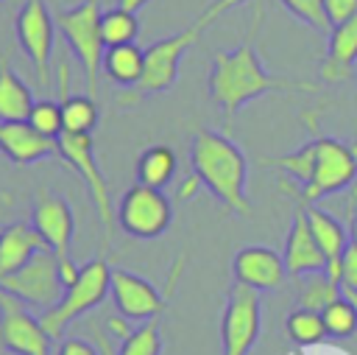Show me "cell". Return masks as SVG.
Wrapping results in <instances>:
<instances>
[{
  "instance_id": "16",
  "label": "cell",
  "mask_w": 357,
  "mask_h": 355,
  "mask_svg": "<svg viewBox=\"0 0 357 355\" xmlns=\"http://www.w3.org/2000/svg\"><path fill=\"white\" fill-rule=\"evenodd\" d=\"M284 260L271 246H243L231 260V277L254 291H273L284 280Z\"/></svg>"
},
{
  "instance_id": "30",
  "label": "cell",
  "mask_w": 357,
  "mask_h": 355,
  "mask_svg": "<svg viewBox=\"0 0 357 355\" xmlns=\"http://www.w3.org/2000/svg\"><path fill=\"white\" fill-rule=\"evenodd\" d=\"M321 319L326 327V338H349L357 333V310L343 294L321 310Z\"/></svg>"
},
{
  "instance_id": "27",
  "label": "cell",
  "mask_w": 357,
  "mask_h": 355,
  "mask_svg": "<svg viewBox=\"0 0 357 355\" xmlns=\"http://www.w3.org/2000/svg\"><path fill=\"white\" fill-rule=\"evenodd\" d=\"M262 165H273V168L284 171L298 187H304L312 179V171H315V137L310 143H304L301 148L284 154V157H265Z\"/></svg>"
},
{
  "instance_id": "6",
  "label": "cell",
  "mask_w": 357,
  "mask_h": 355,
  "mask_svg": "<svg viewBox=\"0 0 357 355\" xmlns=\"http://www.w3.org/2000/svg\"><path fill=\"white\" fill-rule=\"evenodd\" d=\"M109 280H112V268H109V263L103 257H95L86 266H81L78 282L64 288L61 299L39 316L42 327L47 330V335L56 341L78 316H84L86 310L100 305L106 299V294H109Z\"/></svg>"
},
{
  "instance_id": "23",
  "label": "cell",
  "mask_w": 357,
  "mask_h": 355,
  "mask_svg": "<svg viewBox=\"0 0 357 355\" xmlns=\"http://www.w3.org/2000/svg\"><path fill=\"white\" fill-rule=\"evenodd\" d=\"M142 70H145V48L139 45H114V48H106L103 53V73L120 84V87H134L139 78H142Z\"/></svg>"
},
{
  "instance_id": "33",
  "label": "cell",
  "mask_w": 357,
  "mask_h": 355,
  "mask_svg": "<svg viewBox=\"0 0 357 355\" xmlns=\"http://www.w3.org/2000/svg\"><path fill=\"white\" fill-rule=\"evenodd\" d=\"M321 3H324V14L329 20V28L332 25H340L349 17L357 14V0H321Z\"/></svg>"
},
{
  "instance_id": "42",
  "label": "cell",
  "mask_w": 357,
  "mask_h": 355,
  "mask_svg": "<svg viewBox=\"0 0 357 355\" xmlns=\"http://www.w3.org/2000/svg\"><path fill=\"white\" fill-rule=\"evenodd\" d=\"M0 3H6V0H0Z\"/></svg>"
},
{
  "instance_id": "13",
  "label": "cell",
  "mask_w": 357,
  "mask_h": 355,
  "mask_svg": "<svg viewBox=\"0 0 357 355\" xmlns=\"http://www.w3.org/2000/svg\"><path fill=\"white\" fill-rule=\"evenodd\" d=\"M31 226L36 229V235L45 240V246L56 257L73 254L70 249H73V235H75V215L64 196L47 187H39L33 196V207H31Z\"/></svg>"
},
{
  "instance_id": "39",
  "label": "cell",
  "mask_w": 357,
  "mask_h": 355,
  "mask_svg": "<svg viewBox=\"0 0 357 355\" xmlns=\"http://www.w3.org/2000/svg\"><path fill=\"white\" fill-rule=\"evenodd\" d=\"M106 327H109V330H112L114 335H120V338H126V335L131 333V330L126 327V321H123V316H112V319L106 321Z\"/></svg>"
},
{
  "instance_id": "7",
  "label": "cell",
  "mask_w": 357,
  "mask_h": 355,
  "mask_svg": "<svg viewBox=\"0 0 357 355\" xmlns=\"http://www.w3.org/2000/svg\"><path fill=\"white\" fill-rule=\"evenodd\" d=\"M173 221V204L159 187L134 184L128 187L120 201L114 204V224L139 240H153L170 229Z\"/></svg>"
},
{
  "instance_id": "22",
  "label": "cell",
  "mask_w": 357,
  "mask_h": 355,
  "mask_svg": "<svg viewBox=\"0 0 357 355\" xmlns=\"http://www.w3.org/2000/svg\"><path fill=\"white\" fill-rule=\"evenodd\" d=\"M33 106L31 87L11 70L8 56L0 53V123L25 120Z\"/></svg>"
},
{
  "instance_id": "26",
  "label": "cell",
  "mask_w": 357,
  "mask_h": 355,
  "mask_svg": "<svg viewBox=\"0 0 357 355\" xmlns=\"http://www.w3.org/2000/svg\"><path fill=\"white\" fill-rule=\"evenodd\" d=\"M298 280H301V285H298V307L321 313L326 305H332L340 296V282H335L326 271H315V274H307V277H298Z\"/></svg>"
},
{
  "instance_id": "36",
  "label": "cell",
  "mask_w": 357,
  "mask_h": 355,
  "mask_svg": "<svg viewBox=\"0 0 357 355\" xmlns=\"http://www.w3.org/2000/svg\"><path fill=\"white\" fill-rule=\"evenodd\" d=\"M78 277H81V266L73 260V254L59 257V282H61V288L75 285V282H78Z\"/></svg>"
},
{
  "instance_id": "28",
  "label": "cell",
  "mask_w": 357,
  "mask_h": 355,
  "mask_svg": "<svg viewBox=\"0 0 357 355\" xmlns=\"http://www.w3.org/2000/svg\"><path fill=\"white\" fill-rule=\"evenodd\" d=\"M284 330H287L290 341H293V344H298V347L321 344V341L326 338V327H324L321 313L307 310V307H296V310L287 316Z\"/></svg>"
},
{
  "instance_id": "25",
  "label": "cell",
  "mask_w": 357,
  "mask_h": 355,
  "mask_svg": "<svg viewBox=\"0 0 357 355\" xmlns=\"http://www.w3.org/2000/svg\"><path fill=\"white\" fill-rule=\"evenodd\" d=\"M139 34V20H137V11H128L123 6H114V8H106L100 14V39L106 48H114V45H131Z\"/></svg>"
},
{
  "instance_id": "29",
  "label": "cell",
  "mask_w": 357,
  "mask_h": 355,
  "mask_svg": "<svg viewBox=\"0 0 357 355\" xmlns=\"http://www.w3.org/2000/svg\"><path fill=\"white\" fill-rule=\"evenodd\" d=\"M162 352V330H159V319H148L142 321L137 330H131L120 347L114 349V355H159Z\"/></svg>"
},
{
  "instance_id": "21",
  "label": "cell",
  "mask_w": 357,
  "mask_h": 355,
  "mask_svg": "<svg viewBox=\"0 0 357 355\" xmlns=\"http://www.w3.org/2000/svg\"><path fill=\"white\" fill-rule=\"evenodd\" d=\"M67 78H70V67L67 61H61L59 67V84H61V120H64V131L70 134H92V129L98 126V103L92 95H70L67 92Z\"/></svg>"
},
{
  "instance_id": "14",
  "label": "cell",
  "mask_w": 357,
  "mask_h": 355,
  "mask_svg": "<svg viewBox=\"0 0 357 355\" xmlns=\"http://www.w3.org/2000/svg\"><path fill=\"white\" fill-rule=\"evenodd\" d=\"M109 294H112L120 316L134 319V321L159 319V313H165V307H167V299L162 296V291L153 282H148L145 277L126 271V268H112Z\"/></svg>"
},
{
  "instance_id": "2",
  "label": "cell",
  "mask_w": 357,
  "mask_h": 355,
  "mask_svg": "<svg viewBox=\"0 0 357 355\" xmlns=\"http://www.w3.org/2000/svg\"><path fill=\"white\" fill-rule=\"evenodd\" d=\"M190 165L201 184L234 215H251V201L245 196L248 162L243 148L226 137V131L195 129L190 140Z\"/></svg>"
},
{
  "instance_id": "37",
  "label": "cell",
  "mask_w": 357,
  "mask_h": 355,
  "mask_svg": "<svg viewBox=\"0 0 357 355\" xmlns=\"http://www.w3.org/2000/svg\"><path fill=\"white\" fill-rule=\"evenodd\" d=\"M346 221H349V232H351V240L357 243V184H351V193H349Z\"/></svg>"
},
{
  "instance_id": "41",
  "label": "cell",
  "mask_w": 357,
  "mask_h": 355,
  "mask_svg": "<svg viewBox=\"0 0 357 355\" xmlns=\"http://www.w3.org/2000/svg\"><path fill=\"white\" fill-rule=\"evenodd\" d=\"M340 294H343V296H346V299L354 305V310H357V291H354V288H346V285H340Z\"/></svg>"
},
{
  "instance_id": "35",
  "label": "cell",
  "mask_w": 357,
  "mask_h": 355,
  "mask_svg": "<svg viewBox=\"0 0 357 355\" xmlns=\"http://www.w3.org/2000/svg\"><path fill=\"white\" fill-rule=\"evenodd\" d=\"M56 355H100V352H98V347H92L84 338H64V341H59Z\"/></svg>"
},
{
  "instance_id": "31",
  "label": "cell",
  "mask_w": 357,
  "mask_h": 355,
  "mask_svg": "<svg viewBox=\"0 0 357 355\" xmlns=\"http://www.w3.org/2000/svg\"><path fill=\"white\" fill-rule=\"evenodd\" d=\"M25 120L39 134H47V137H61L64 134V120H61V103L59 101H50V98L33 101V106H31Z\"/></svg>"
},
{
  "instance_id": "11",
  "label": "cell",
  "mask_w": 357,
  "mask_h": 355,
  "mask_svg": "<svg viewBox=\"0 0 357 355\" xmlns=\"http://www.w3.org/2000/svg\"><path fill=\"white\" fill-rule=\"evenodd\" d=\"M0 291L17 296L22 305L47 310L53 307L64 288L59 282V257L50 249H39L25 266H20L17 271L6 274L0 280Z\"/></svg>"
},
{
  "instance_id": "40",
  "label": "cell",
  "mask_w": 357,
  "mask_h": 355,
  "mask_svg": "<svg viewBox=\"0 0 357 355\" xmlns=\"http://www.w3.org/2000/svg\"><path fill=\"white\" fill-rule=\"evenodd\" d=\"M148 0H120L117 6H123V8H128V11H137V8H142Z\"/></svg>"
},
{
  "instance_id": "9",
  "label": "cell",
  "mask_w": 357,
  "mask_h": 355,
  "mask_svg": "<svg viewBox=\"0 0 357 355\" xmlns=\"http://www.w3.org/2000/svg\"><path fill=\"white\" fill-rule=\"evenodd\" d=\"M59 148H61V162L70 165L86 184L92 201H95V210H98V218H100V229H103V243L109 246L112 243V232H114V204H112V196H109V184H106V176L98 165V157H95V140L92 134H70L64 131L59 137Z\"/></svg>"
},
{
  "instance_id": "20",
  "label": "cell",
  "mask_w": 357,
  "mask_h": 355,
  "mask_svg": "<svg viewBox=\"0 0 357 355\" xmlns=\"http://www.w3.org/2000/svg\"><path fill=\"white\" fill-rule=\"evenodd\" d=\"M39 249H47L31 224H8L0 229V280L25 266Z\"/></svg>"
},
{
  "instance_id": "32",
  "label": "cell",
  "mask_w": 357,
  "mask_h": 355,
  "mask_svg": "<svg viewBox=\"0 0 357 355\" xmlns=\"http://www.w3.org/2000/svg\"><path fill=\"white\" fill-rule=\"evenodd\" d=\"M298 22H304V25H310V28H315V31H329V20H326V14H324V3L321 0H279Z\"/></svg>"
},
{
  "instance_id": "4",
  "label": "cell",
  "mask_w": 357,
  "mask_h": 355,
  "mask_svg": "<svg viewBox=\"0 0 357 355\" xmlns=\"http://www.w3.org/2000/svg\"><path fill=\"white\" fill-rule=\"evenodd\" d=\"M100 0H81L78 6L59 8L53 14L56 28L67 39L73 56L78 59L84 78H86V95H98V73L103 67L106 45L100 39Z\"/></svg>"
},
{
  "instance_id": "8",
  "label": "cell",
  "mask_w": 357,
  "mask_h": 355,
  "mask_svg": "<svg viewBox=\"0 0 357 355\" xmlns=\"http://www.w3.org/2000/svg\"><path fill=\"white\" fill-rule=\"evenodd\" d=\"M14 36L20 50L28 56L36 87L47 89L53 78V36H56V20L45 0H25L14 17Z\"/></svg>"
},
{
  "instance_id": "15",
  "label": "cell",
  "mask_w": 357,
  "mask_h": 355,
  "mask_svg": "<svg viewBox=\"0 0 357 355\" xmlns=\"http://www.w3.org/2000/svg\"><path fill=\"white\" fill-rule=\"evenodd\" d=\"M0 151L14 165H33L42 159H59L61 162L59 137L39 134L28 120L0 123Z\"/></svg>"
},
{
  "instance_id": "34",
  "label": "cell",
  "mask_w": 357,
  "mask_h": 355,
  "mask_svg": "<svg viewBox=\"0 0 357 355\" xmlns=\"http://www.w3.org/2000/svg\"><path fill=\"white\" fill-rule=\"evenodd\" d=\"M340 285L357 291V243L349 240L343 257H340Z\"/></svg>"
},
{
  "instance_id": "5",
  "label": "cell",
  "mask_w": 357,
  "mask_h": 355,
  "mask_svg": "<svg viewBox=\"0 0 357 355\" xmlns=\"http://www.w3.org/2000/svg\"><path fill=\"white\" fill-rule=\"evenodd\" d=\"M357 179V159L351 154V145L326 137V134H315V171L312 179L304 187H290L287 182L279 184L282 193H290L293 198L304 201V204H315L318 198L337 193L349 184H354Z\"/></svg>"
},
{
  "instance_id": "24",
  "label": "cell",
  "mask_w": 357,
  "mask_h": 355,
  "mask_svg": "<svg viewBox=\"0 0 357 355\" xmlns=\"http://www.w3.org/2000/svg\"><path fill=\"white\" fill-rule=\"evenodd\" d=\"M176 173V151L170 145H148L137 159V182L148 187H165Z\"/></svg>"
},
{
  "instance_id": "12",
  "label": "cell",
  "mask_w": 357,
  "mask_h": 355,
  "mask_svg": "<svg viewBox=\"0 0 357 355\" xmlns=\"http://www.w3.org/2000/svg\"><path fill=\"white\" fill-rule=\"evenodd\" d=\"M0 355H53V338L22 302L0 291Z\"/></svg>"
},
{
  "instance_id": "3",
  "label": "cell",
  "mask_w": 357,
  "mask_h": 355,
  "mask_svg": "<svg viewBox=\"0 0 357 355\" xmlns=\"http://www.w3.org/2000/svg\"><path fill=\"white\" fill-rule=\"evenodd\" d=\"M240 3H243V0H212L209 6H204V11H201L187 28H181L178 34H173V36H167V39H159V42H153L151 48H145V70H142V78H139L134 87L123 89V92L114 98V103L131 109V106H137L139 101H145V98H151V95H156V92L170 89L173 81H176V75H178V61H181V56L201 39V34H204L209 25H215L229 8L240 6Z\"/></svg>"
},
{
  "instance_id": "19",
  "label": "cell",
  "mask_w": 357,
  "mask_h": 355,
  "mask_svg": "<svg viewBox=\"0 0 357 355\" xmlns=\"http://www.w3.org/2000/svg\"><path fill=\"white\" fill-rule=\"evenodd\" d=\"M304 210H307V221H310L312 238L321 246V252L326 254V274L335 282H340V257H343V252L349 246L346 229L332 212H326L318 204H304Z\"/></svg>"
},
{
  "instance_id": "10",
  "label": "cell",
  "mask_w": 357,
  "mask_h": 355,
  "mask_svg": "<svg viewBox=\"0 0 357 355\" xmlns=\"http://www.w3.org/2000/svg\"><path fill=\"white\" fill-rule=\"evenodd\" d=\"M262 330V302L259 291L234 282L226 296L220 316V347L223 355H248L259 341Z\"/></svg>"
},
{
  "instance_id": "18",
  "label": "cell",
  "mask_w": 357,
  "mask_h": 355,
  "mask_svg": "<svg viewBox=\"0 0 357 355\" xmlns=\"http://www.w3.org/2000/svg\"><path fill=\"white\" fill-rule=\"evenodd\" d=\"M357 61V14L349 17L340 25L329 28V45H326V56L321 61V75L329 84H340L351 75Z\"/></svg>"
},
{
  "instance_id": "1",
  "label": "cell",
  "mask_w": 357,
  "mask_h": 355,
  "mask_svg": "<svg viewBox=\"0 0 357 355\" xmlns=\"http://www.w3.org/2000/svg\"><path fill=\"white\" fill-rule=\"evenodd\" d=\"M265 20V3L257 0L254 3V20L243 36L240 45H234L231 50H215L212 56V67H209V98L212 103L220 109L223 115V129H231L234 115L251 103L254 98H262L268 92H296V89H307L315 92L318 84L312 81H296V78H282V75H271L257 53V34L262 28Z\"/></svg>"
},
{
  "instance_id": "17",
  "label": "cell",
  "mask_w": 357,
  "mask_h": 355,
  "mask_svg": "<svg viewBox=\"0 0 357 355\" xmlns=\"http://www.w3.org/2000/svg\"><path fill=\"white\" fill-rule=\"evenodd\" d=\"M282 260H284V271L290 277H307L315 271H326V254L321 252V246L312 238L304 204L296 207V212H293V224L284 238Z\"/></svg>"
},
{
  "instance_id": "38",
  "label": "cell",
  "mask_w": 357,
  "mask_h": 355,
  "mask_svg": "<svg viewBox=\"0 0 357 355\" xmlns=\"http://www.w3.org/2000/svg\"><path fill=\"white\" fill-rule=\"evenodd\" d=\"M198 187H201V179H198L195 173H192V176H187V182L178 187V198H187V196L192 198V196L198 193Z\"/></svg>"
}]
</instances>
